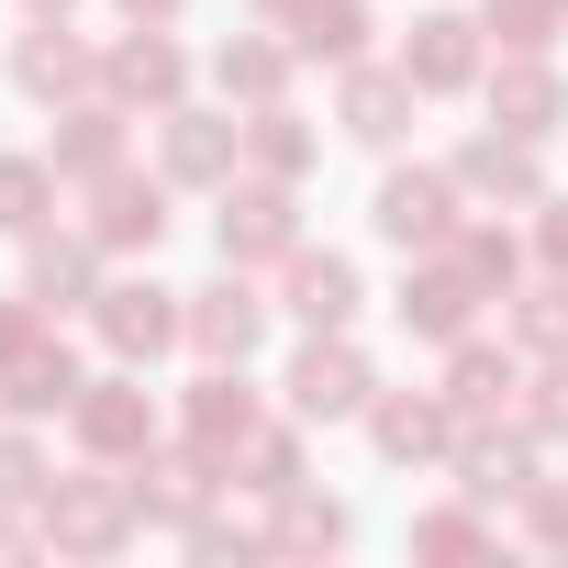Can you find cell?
Returning <instances> with one entry per match:
<instances>
[{"label": "cell", "mask_w": 568, "mask_h": 568, "mask_svg": "<svg viewBox=\"0 0 568 568\" xmlns=\"http://www.w3.org/2000/svg\"><path fill=\"white\" fill-rule=\"evenodd\" d=\"M101 101H123V112H179V101H190V45H179V23H123V34L101 45Z\"/></svg>", "instance_id": "obj_8"}, {"label": "cell", "mask_w": 568, "mask_h": 568, "mask_svg": "<svg viewBox=\"0 0 568 568\" xmlns=\"http://www.w3.org/2000/svg\"><path fill=\"white\" fill-rule=\"evenodd\" d=\"M57 201H68V179H57V156L45 145H0V234H45L57 223Z\"/></svg>", "instance_id": "obj_29"}, {"label": "cell", "mask_w": 568, "mask_h": 568, "mask_svg": "<svg viewBox=\"0 0 568 568\" xmlns=\"http://www.w3.org/2000/svg\"><path fill=\"white\" fill-rule=\"evenodd\" d=\"M101 278H112V256H101L90 223H45V234H23V291H34L45 313H90Z\"/></svg>", "instance_id": "obj_20"}, {"label": "cell", "mask_w": 568, "mask_h": 568, "mask_svg": "<svg viewBox=\"0 0 568 568\" xmlns=\"http://www.w3.org/2000/svg\"><path fill=\"white\" fill-rule=\"evenodd\" d=\"M0 79H12L34 112H68V101H101V45L68 34V23H23L12 57H0Z\"/></svg>", "instance_id": "obj_10"}, {"label": "cell", "mask_w": 568, "mask_h": 568, "mask_svg": "<svg viewBox=\"0 0 568 568\" xmlns=\"http://www.w3.org/2000/svg\"><path fill=\"white\" fill-rule=\"evenodd\" d=\"M112 12H123V23H179L190 0H112Z\"/></svg>", "instance_id": "obj_42"}, {"label": "cell", "mask_w": 568, "mask_h": 568, "mask_svg": "<svg viewBox=\"0 0 568 568\" xmlns=\"http://www.w3.org/2000/svg\"><path fill=\"white\" fill-rule=\"evenodd\" d=\"M413 112H424V90L402 79V57H390V68H379V57H346V68H335V134H346V145H379V156H390V145L413 134Z\"/></svg>", "instance_id": "obj_14"}, {"label": "cell", "mask_w": 568, "mask_h": 568, "mask_svg": "<svg viewBox=\"0 0 568 568\" xmlns=\"http://www.w3.org/2000/svg\"><path fill=\"white\" fill-rule=\"evenodd\" d=\"M256 424H267V390H256L245 368H201V379L179 390V435H190V446H212L223 468H234V446H245Z\"/></svg>", "instance_id": "obj_24"}, {"label": "cell", "mask_w": 568, "mask_h": 568, "mask_svg": "<svg viewBox=\"0 0 568 568\" xmlns=\"http://www.w3.org/2000/svg\"><path fill=\"white\" fill-rule=\"evenodd\" d=\"M291 79H302V45H278V23H267V34H223V45H212V90H223L234 112L291 101Z\"/></svg>", "instance_id": "obj_25"}, {"label": "cell", "mask_w": 568, "mask_h": 568, "mask_svg": "<svg viewBox=\"0 0 568 568\" xmlns=\"http://www.w3.org/2000/svg\"><path fill=\"white\" fill-rule=\"evenodd\" d=\"M479 101H490V123L501 134H568V68L546 57V45H524V57H490V79H479Z\"/></svg>", "instance_id": "obj_19"}, {"label": "cell", "mask_w": 568, "mask_h": 568, "mask_svg": "<svg viewBox=\"0 0 568 568\" xmlns=\"http://www.w3.org/2000/svg\"><path fill=\"white\" fill-rule=\"evenodd\" d=\"M90 390V368H79V346H57V335H34L12 368H0V413H23V424H45V413H68Z\"/></svg>", "instance_id": "obj_26"}, {"label": "cell", "mask_w": 568, "mask_h": 568, "mask_svg": "<svg viewBox=\"0 0 568 568\" xmlns=\"http://www.w3.org/2000/svg\"><path fill=\"white\" fill-rule=\"evenodd\" d=\"M256 12H267V23H291V12H302V0H256Z\"/></svg>", "instance_id": "obj_44"}, {"label": "cell", "mask_w": 568, "mask_h": 568, "mask_svg": "<svg viewBox=\"0 0 568 568\" xmlns=\"http://www.w3.org/2000/svg\"><path fill=\"white\" fill-rule=\"evenodd\" d=\"M278 313H291L302 335H357V313H368L357 256L346 245H291L278 256Z\"/></svg>", "instance_id": "obj_9"}, {"label": "cell", "mask_w": 568, "mask_h": 568, "mask_svg": "<svg viewBox=\"0 0 568 568\" xmlns=\"http://www.w3.org/2000/svg\"><path fill=\"white\" fill-rule=\"evenodd\" d=\"M501 324H513L524 357H568V278H557V267L513 278V291H501Z\"/></svg>", "instance_id": "obj_32"}, {"label": "cell", "mask_w": 568, "mask_h": 568, "mask_svg": "<svg viewBox=\"0 0 568 568\" xmlns=\"http://www.w3.org/2000/svg\"><path fill=\"white\" fill-rule=\"evenodd\" d=\"M535 267H557V278H568V190H546V201H535Z\"/></svg>", "instance_id": "obj_41"}, {"label": "cell", "mask_w": 568, "mask_h": 568, "mask_svg": "<svg viewBox=\"0 0 568 568\" xmlns=\"http://www.w3.org/2000/svg\"><path fill=\"white\" fill-rule=\"evenodd\" d=\"M513 535L546 546V557H568V479H535V490L513 501Z\"/></svg>", "instance_id": "obj_38"}, {"label": "cell", "mask_w": 568, "mask_h": 568, "mask_svg": "<svg viewBox=\"0 0 568 568\" xmlns=\"http://www.w3.org/2000/svg\"><path fill=\"white\" fill-rule=\"evenodd\" d=\"M535 479H546V435H535V424H468V435H457V490H468V501L513 513Z\"/></svg>", "instance_id": "obj_17"}, {"label": "cell", "mask_w": 568, "mask_h": 568, "mask_svg": "<svg viewBox=\"0 0 568 568\" xmlns=\"http://www.w3.org/2000/svg\"><path fill=\"white\" fill-rule=\"evenodd\" d=\"M278 34L302 45V68H346V57H368V34H379V23H368V0H302Z\"/></svg>", "instance_id": "obj_31"}, {"label": "cell", "mask_w": 568, "mask_h": 568, "mask_svg": "<svg viewBox=\"0 0 568 568\" xmlns=\"http://www.w3.org/2000/svg\"><path fill=\"white\" fill-rule=\"evenodd\" d=\"M45 479H57V468H45L34 424H23V413H0V501H12V513H34V501H45Z\"/></svg>", "instance_id": "obj_36"}, {"label": "cell", "mask_w": 568, "mask_h": 568, "mask_svg": "<svg viewBox=\"0 0 568 568\" xmlns=\"http://www.w3.org/2000/svg\"><path fill=\"white\" fill-rule=\"evenodd\" d=\"M90 335H101L123 368H156L168 346H190V291H168V278H101Z\"/></svg>", "instance_id": "obj_7"}, {"label": "cell", "mask_w": 568, "mask_h": 568, "mask_svg": "<svg viewBox=\"0 0 568 568\" xmlns=\"http://www.w3.org/2000/svg\"><path fill=\"white\" fill-rule=\"evenodd\" d=\"M212 245H223V267H278V256L302 245V190L234 168V179L212 190Z\"/></svg>", "instance_id": "obj_3"}, {"label": "cell", "mask_w": 568, "mask_h": 568, "mask_svg": "<svg viewBox=\"0 0 568 568\" xmlns=\"http://www.w3.org/2000/svg\"><path fill=\"white\" fill-rule=\"evenodd\" d=\"M368 457H379V468H435V457H457L446 390H379V402H368Z\"/></svg>", "instance_id": "obj_21"}, {"label": "cell", "mask_w": 568, "mask_h": 568, "mask_svg": "<svg viewBox=\"0 0 568 568\" xmlns=\"http://www.w3.org/2000/svg\"><path fill=\"white\" fill-rule=\"evenodd\" d=\"M379 402V368L357 335H302L291 368H278V413H302V424H368Z\"/></svg>", "instance_id": "obj_2"}, {"label": "cell", "mask_w": 568, "mask_h": 568, "mask_svg": "<svg viewBox=\"0 0 568 568\" xmlns=\"http://www.w3.org/2000/svg\"><path fill=\"white\" fill-rule=\"evenodd\" d=\"M34 335H57V313H45L34 291H0V368H12V357H23Z\"/></svg>", "instance_id": "obj_40"}, {"label": "cell", "mask_w": 568, "mask_h": 568, "mask_svg": "<svg viewBox=\"0 0 568 568\" xmlns=\"http://www.w3.org/2000/svg\"><path fill=\"white\" fill-rule=\"evenodd\" d=\"M179 546H190V557H267V524H234L223 501H201V513L179 524Z\"/></svg>", "instance_id": "obj_37"}, {"label": "cell", "mask_w": 568, "mask_h": 568, "mask_svg": "<svg viewBox=\"0 0 568 568\" xmlns=\"http://www.w3.org/2000/svg\"><path fill=\"white\" fill-rule=\"evenodd\" d=\"M446 245L468 256V278H479V291H490V302L513 291V278H524V267H535V234H513V223H479V212H468V223H457Z\"/></svg>", "instance_id": "obj_33"}, {"label": "cell", "mask_w": 568, "mask_h": 568, "mask_svg": "<svg viewBox=\"0 0 568 568\" xmlns=\"http://www.w3.org/2000/svg\"><path fill=\"white\" fill-rule=\"evenodd\" d=\"M302 479H313V424H302V413H267V424L234 446V490H256V501L302 490Z\"/></svg>", "instance_id": "obj_27"}, {"label": "cell", "mask_w": 568, "mask_h": 568, "mask_svg": "<svg viewBox=\"0 0 568 568\" xmlns=\"http://www.w3.org/2000/svg\"><path fill=\"white\" fill-rule=\"evenodd\" d=\"M402 79H413L424 101L479 90V79H490V34H479V12H413V23H402Z\"/></svg>", "instance_id": "obj_12"}, {"label": "cell", "mask_w": 568, "mask_h": 568, "mask_svg": "<svg viewBox=\"0 0 568 568\" xmlns=\"http://www.w3.org/2000/svg\"><path fill=\"white\" fill-rule=\"evenodd\" d=\"M123 123H134L123 101H68V112H57V134H45L57 179H68V190H101L112 168H134V134H123Z\"/></svg>", "instance_id": "obj_22"}, {"label": "cell", "mask_w": 568, "mask_h": 568, "mask_svg": "<svg viewBox=\"0 0 568 568\" xmlns=\"http://www.w3.org/2000/svg\"><path fill=\"white\" fill-rule=\"evenodd\" d=\"M245 168H256V179H291V190H302V179L324 168V134H313L291 101H267V112H245Z\"/></svg>", "instance_id": "obj_30"}, {"label": "cell", "mask_w": 568, "mask_h": 568, "mask_svg": "<svg viewBox=\"0 0 568 568\" xmlns=\"http://www.w3.org/2000/svg\"><path fill=\"white\" fill-rule=\"evenodd\" d=\"M34 524H45V546H57V557H123V546L145 535V513H134V479H123L112 457H90V468L45 479Z\"/></svg>", "instance_id": "obj_1"}, {"label": "cell", "mask_w": 568, "mask_h": 568, "mask_svg": "<svg viewBox=\"0 0 568 568\" xmlns=\"http://www.w3.org/2000/svg\"><path fill=\"white\" fill-rule=\"evenodd\" d=\"M490 546H501L490 501H435V513H413V557H490Z\"/></svg>", "instance_id": "obj_34"}, {"label": "cell", "mask_w": 568, "mask_h": 568, "mask_svg": "<svg viewBox=\"0 0 568 568\" xmlns=\"http://www.w3.org/2000/svg\"><path fill=\"white\" fill-rule=\"evenodd\" d=\"M267 291H256V267H223V278H201L190 291V346H201V368H245L256 346H267Z\"/></svg>", "instance_id": "obj_13"}, {"label": "cell", "mask_w": 568, "mask_h": 568, "mask_svg": "<svg viewBox=\"0 0 568 568\" xmlns=\"http://www.w3.org/2000/svg\"><path fill=\"white\" fill-rule=\"evenodd\" d=\"M479 302H490V291L468 278V256H457V245H424V256H402V291H390V313H402V335H413V346H435V357H446L457 335H479Z\"/></svg>", "instance_id": "obj_4"}, {"label": "cell", "mask_w": 568, "mask_h": 568, "mask_svg": "<svg viewBox=\"0 0 568 568\" xmlns=\"http://www.w3.org/2000/svg\"><path fill=\"white\" fill-rule=\"evenodd\" d=\"M79 12V0H23V23H68Z\"/></svg>", "instance_id": "obj_43"}, {"label": "cell", "mask_w": 568, "mask_h": 568, "mask_svg": "<svg viewBox=\"0 0 568 568\" xmlns=\"http://www.w3.org/2000/svg\"><path fill=\"white\" fill-rule=\"evenodd\" d=\"M156 168H168L179 190H223V179L245 168V123H234V101H223V112H201V101L156 112Z\"/></svg>", "instance_id": "obj_15"}, {"label": "cell", "mask_w": 568, "mask_h": 568, "mask_svg": "<svg viewBox=\"0 0 568 568\" xmlns=\"http://www.w3.org/2000/svg\"><path fill=\"white\" fill-rule=\"evenodd\" d=\"M123 479H134V513H145V524H168V535H179V524H190V513H201V501H212V490H223V479H234V468H223V457H212V446H190V435H179V446H168V435H156V446H145V457H134V468H123Z\"/></svg>", "instance_id": "obj_18"}, {"label": "cell", "mask_w": 568, "mask_h": 568, "mask_svg": "<svg viewBox=\"0 0 568 568\" xmlns=\"http://www.w3.org/2000/svg\"><path fill=\"white\" fill-rule=\"evenodd\" d=\"M346 535H357V513H346L335 490H313V479L267 501V557H335Z\"/></svg>", "instance_id": "obj_28"}, {"label": "cell", "mask_w": 568, "mask_h": 568, "mask_svg": "<svg viewBox=\"0 0 568 568\" xmlns=\"http://www.w3.org/2000/svg\"><path fill=\"white\" fill-rule=\"evenodd\" d=\"M168 168L145 179V168H112L101 190H90V234H101V256H156V234H168Z\"/></svg>", "instance_id": "obj_23"}, {"label": "cell", "mask_w": 568, "mask_h": 568, "mask_svg": "<svg viewBox=\"0 0 568 568\" xmlns=\"http://www.w3.org/2000/svg\"><path fill=\"white\" fill-rule=\"evenodd\" d=\"M468 223V190H457V168H379V190H368V234L379 245H402V256H424V245H446Z\"/></svg>", "instance_id": "obj_5"}, {"label": "cell", "mask_w": 568, "mask_h": 568, "mask_svg": "<svg viewBox=\"0 0 568 568\" xmlns=\"http://www.w3.org/2000/svg\"><path fill=\"white\" fill-rule=\"evenodd\" d=\"M446 168H457V190H468V201H490V212H535V201H546V145H535V134L479 123Z\"/></svg>", "instance_id": "obj_16"}, {"label": "cell", "mask_w": 568, "mask_h": 568, "mask_svg": "<svg viewBox=\"0 0 568 568\" xmlns=\"http://www.w3.org/2000/svg\"><path fill=\"white\" fill-rule=\"evenodd\" d=\"M524 424H535L546 446H568V357H535V368H524Z\"/></svg>", "instance_id": "obj_39"}, {"label": "cell", "mask_w": 568, "mask_h": 568, "mask_svg": "<svg viewBox=\"0 0 568 568\" xmlns=\"http://www.w3.org/2000/svg\"><path fill=\"white\" fill-rule=\"evenodd\" d=\"M479 34H490V57L557 45V34H568V0H479Z\"/></svg>", "instance_id": "obj_35"}, {"label": "cell", "mask_w": 568, "mask_h": 568, "mask_svg": "<svg viewBox=\"0 0 568 568\" xmlns=\"http://www.w3.org/2000/svg\"><path fill=\"white\" fill-rule=\"evenodd\" d=\"M68 435H79V457H112V468H134L156 435H168V413H156V390H145V368H101L79 402H68Z\"/></svg>", "instance_id": "obj_6"}, {"label": "cell", "mask_w": 568, "mask_h": 568, "mask_svg": "<svg viewBox=\"0 0 568 568\" xmlns=\"http://www.w3.org/2000/svg\"><path fill=\"white\" fill-rule=\"evenodd\" d=\"M524 368H535V357H524L513 335H501V346H490V335H457V346H446V379H435L446 413H457V435H468V424H524Z\"/></svg>", "instance_id": "obj_11"}]
</instances>
